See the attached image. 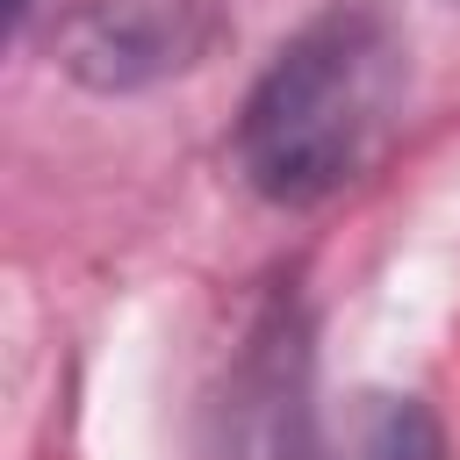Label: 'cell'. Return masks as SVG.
<instances>
[{
	"label": "cell",
	"instance_id": "cell-1",
	"mask_svg": "<svg viewBox=\"0 0 460 460\" xmlns=\"http://www.w3.org/2000/svg\"><path fill=\"white\" fill-rule=\"evenodd\" d=\"M388 108V43L367 14H323L259 72L237 108V172L273 208H309L338 194L381 129Z\"/></svg>",
	"mask_w": 460,
	"mask_h": 460
},
{
	"label": "cell",
	"instance_id": "cell-2",
	"mask_svg": "<svg viewBox=\"0 0 460 460\" xmlns=\"http://www.w3.org/2000/svg\"><path fill=\"white\" fill-rule=\"evenodd\" d=\"M208 43V14L194 0H101L65 22V72L93 93L151 86L180 65H194Z\"/></svg>",
	"mask_w": 460,
	"mask_h": 460
},
{
	"label": "cell",
	"instance_id": "cell-3",
	"mask_svg": "<svg viewBox=\"0 0 460 460\" xmlns=\"http://www.w3.org/2000/svg\"><path fill=\"white\" fill-rule=\"evenodd\" d=\"M230 446L237 460H309L316 417H309V352L295 309H273L230 381Z\"/></svg>",
	"mask_w": 460,
	"mask_h": 460
},
{
	"label": "cell",
	"instance_id": "cell-4",
	"mask_svg": "<svg viewBox=\"0 0 460 460\" xmlns=\"http://www.w3.org/2000/svg\"><path fill=\"white\" fill-rule=\"evenodd\" d=\"M309 460H446V431H438L431 402H417L402 388H359V395H345L338 417L316 424Z\"/></svg>",
	"mask_w": 460,
	"mask_h": 460
},
{
	"label": "cell",
	"instance_id": "cell-5",
	"mask_svg": "<svg viewBox=\"0 0 460 460\" xmlns=\"http://www.w3.org/2000/svg\"><path fill=\"white\" fill-rule=\"evenodd\" d=\"M7 7H14V14H29V0H7Z\"/></svg>",
	"mask_w": 460,
	"mask_h": 460
}]
</instances>
